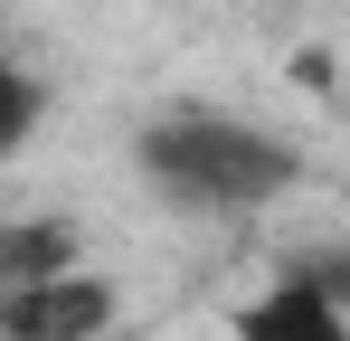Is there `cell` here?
<instances>
[{
    "label": "cell",
    "mask_w": 350,
    "mask_h": 341,
    "mask_svg": "<svg viewBox=\"0 0 350 341\" xmlns=\"http://www.w3.org/2000/svg\"><path fill=\"white\" fill-rule=\"evenodd\" d=\"M133 170L152 180V199H171L189 218H256V209L293 199L303 152L246 114H161V123H142Z\"/></svg>",
    "instance_id": "cell-1"
},
{
    "label": "cell",
    "mask_w": 350,
    "mask_h": 341,
    "mask_svg": "<svg viewBox=\"0 0 350 341\" xmlns=\"http://www.w3.org/2000/svg\"><path fill=\"white\" fill-rule=\"evenodd\" d=\"M114 323H123V294L95 266L85 275H57V284L0 294V341H105Z\"/></svg>",
    "instance_id": "cell-2"
},
{
    "label": "cell",
    "mask_w": 350,
    "mask_h": 341,
    "mask_svg": "<svg viewBox=\"0 0 350 341\" xmlns=\"http://www.w3.org/2000/svg\"><path fill=\"white\" fill-rule=\"evenodd\" d=\"M228 332H237V341H350V323L332 313V294L293 266L284 284H265V294H246V303H237Z\"/></svg>",
    "instance_id": "cell-3"
},
{
    "label": "cell",
    "mask_w": 350,
    "mask_h": 341,
    "mask_svg": "<svg viewBox=\"0 0 350 341\" xmlns=\"http://www.w3.org/2000/svg\"><path fill=\"white\" fill-rule=\"evenodd\" d=\"M57 275H85V237H76V218H0V294L57 284Z\"/></svg>",
    "instance_id": "cell-4"
},
{
    "label": "cell",
    "mask_w": 350,
    "mask_h": 341,
    "mask_svg": "<svg viewBox=\"0 0 350 341\" xmlns=\"http://www.w3.org/2000/svg\"><path fill=\"white\" fill-rule=\"evenodd\" d=\"M0 152H29V133H38V114H48V95H38V76H29V66H19V57H10V76H0Z\"/></svg>",
    "instance_id": "cell-5"
},
{
    "label": "cell",
    "mask_w": 350,
    "mask_h": 341,
    "mask_svg": "<svg viewBox=\"0 0 350 341\" xmlns=\"http://www.w3.org/2000/svg\"><path fill=\"white\" fill-rule=\"evenodd\" d=\"M303 275L322 284V294H332V313H341V323H350V247H322V256H312Z\"/></svg>",
    "instance_id": "cell-6"
}]
</instances>
